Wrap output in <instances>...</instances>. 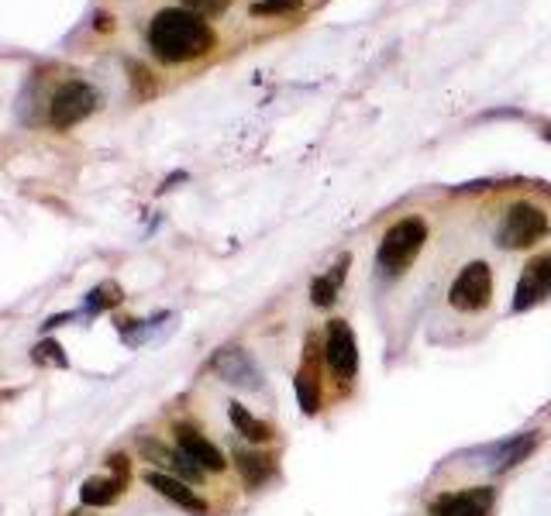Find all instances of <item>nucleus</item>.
Here are the masks:
<instances>
[{
  "instance_id": "f257e3e1",
  "label": "nucleus",
  "mask_w": 551,
  "mask_h": 516,
  "mask_svg": "<svg viewBox=\"0 0 551 516\" xmlns=\"http://www.w3.org/2000/svg\"><path fill=\"white\" fill-rule=\"evenodd\" d=\"M149 45L162 62L183 66L214 49V31L200 14L186 7H166L149 21Z\"/></svg>"
},
{
  "instance_id": "f03ea898",
  "label": "nucleus",
  "mask_w": 551,
  "mask_h": 516,
  "mask_svg": "<svg viewBox=\"0 0 551 516\" xmlns=\"http://www.w3.org/2000/svg\"><path fill=\"white\" fill-rule=\"evenodd\" d=\"M424 241H428V224L424 217H400L393 228H386L383 241H379L376 262L383 272L390 276H400L414 265V258L421 255Z\"/></svg>"
},
{
  "instance_id": "7ed1b4c3",
  "label": "nucleus",
  "mask_w": 551,
  "mask_h": 516,
  "mask_svg": "<svg viewBox=\"0 0 551 516\" xmlns=\"http://www.w3.org/2000/svg\"><path fill=\"white\" fill-rule=\"evenodd\" d=\"M551 231L548 214L531 200H521L503 214L500 228H496V245L507 248V252H521V248H531L538 241H545Z\"/></svg>"
},
{
  "instance_id": "20e7f679",
  "label": "nucleus",
  "mask_w": 551,
  "mask_h": 516,
  "mask_svg": "<svg viewBox=\"0 0 551 516\" xmlns=\"http://www.w3.org/2000/svg\"><path fill=\"white\" fill-rule=\"evenodd\" d=\"M493 300V272L486 262H469L448 289V303L459 314H479Z\"/></svg>"
},
{
  "instance_id": "39448f33",
  "label": "nucleus",
  "mask_w": 551,
  "mask_h": 516,
  "mask_svg": "<svg viewBox=\"0 0 551 516\" xmlns=\"http://www.w3.org/2000/svg\"><path fill=\"white\" fill-rule=\"evenodd\" d=\"M93 107H97V93H93V86L80 83V80H69V83H62L56 90V97H52L49 121H52V128L66 131V128H73V124H80L83 117H90Z\"/></svg>"
},
{
  "instance_id": "423d86ee",
  "label": "nucleus",
  "mask_w": 551,
  "mask_h": 516,
  "mask_svg": "<svg viewBox=\"0 0 551 516\" xmlns=\"http://www.w3.org/2000/svg\"><path fill=\"white\" fill-rule=\"evenodd\" d=\"M324 358H328V369L335 372L341 382L355 379V372H359V344H355V334L345 320H331L328 324Z\"/></svg>"
},
{
  "instance_id": "0eeeda50",
  "label": "nucleus",
  "mask_w": 551,
  "mask_h": 516,
  "mask_svg": "<svg viewBox=\"0 0 551 516\" xmlns=\"http://www.w3.org/2000/svg\"><path fill=\"white\" fill-rule=\"evenodd\" d=\"M211 369L221 375L228 386H238V389H259L262 386V369L252 362L245 348H221L214 355Z\"/></svg>"
},
{
  "instance_id": "6e6552de",
  "label": "nucleus",
  "mask_w": 551,
  "mask_h": 516,
  "mask_svg": "<svg viewBox=\"0 0 551 516\" xmlns=\"http://www.w3.org/2000/svg\"><path fill=\"white\" fill-rule=\"evenodd\" d=\"M545 296H551V252L534 255L531 262H527L521 283H517L514 310H517V314H524V310L538 307Z\"/></svg>"
},
{
  "instance_id": "1a4fd4ad",
  "label": "nucleus",
  "mask_w": 551,
  "mask_h": 516,
  "mask_svg": "<svg viewBox=\"0 0 551 516\" xmlns=\"http://www.w3.org/2000/svg\"><path fill=\"white\" fill-rule=\"evenodd\" d=\"M493 510V489H462V492H445L431 503V516H490Z\"/></svg>"
},
{
  "instance_id": "9d476101",
  "label": "nucleus",
  "mask_w": 551,
  "mask_h": 516,
  "mask_svg": "<svg viewBox=\"0 0 551 516\" xmlns=\"http://www.w3.org/2000/svg\"><path fill=\"white\" fill-rule=\"evenodd\" d=\"M176 448H180L197 468H204V472H224V465H228L224 455H221V448L207 441V437L190 424L176 427Z\"/></svg>"
},
{
  "instance_id": "9b49d317",
  "label": "nucleus",
  "mask_w": 551,
  "mask_h": 516,
  "mask_svg": "<svg viewBox=\"0 0 551 516\" xmlns=\"http://www.w3.org/2000/svg\"><path fill=\"white\" fill-rule=\"evenodd\" d=\"M145 482H149V486L159 492L162 499H169V503L180 506V510H186V513H207V503L190 489V482L176 479V475H169V472H145Z\"/></svg>"
},
{
  "instance_id": "f8f14e48",
  "label": "nucleus",
  "mask_w": 551,
  "mask_h": 516,
  "mask_svg": "<svg viewBox=\"0 0 551 516\" xmlns=\"http://www.w3.org/2000/svg\"><path fill=\"white\" fill-rule=\"evenodd\" d=\"M538 448V434H517V437H510V441H503V444H493L490 448V461H493V472H507V468H514V465H521V461L531 455V451Z\"/></svg>"
},
{
  "instance_id": "ddd939ff",
  "label": "nucleus",
  "mask_w": 551,
  "mask_h": 516,
  "mask_svg": "<svg viewBox=\"0 0 551 516\" xmlns=\"http://www.w3.org/2000/svg\"><path fill=\"white\" fill-rule=\"evenodd\" d=\"M348 265H352V255H341V262L328 272V276H317L314 283H310V300H314V307H331V303H335L338 286L345 283Z\"/></svg>"
},
{
  "instance_id": "4468645a",
  "label": "nucleus",
  "mask_w": 551,
  "mask_h": 516,
  "mask_svg": "<svg viewBox=\"0 0 551 516\" xmlns=\"http://www.w3.org/2000/svg\"><path fill=\"white\" fill-rule=\"evenodd\" d=\"M121 489H124V479H104V475H97V479H87L80 486V499H83V506H111L114 499L121 496Z\"/></svg>"
},
{
  "instance_id": "2eb2a0df",
  "label": "nucleus",
  "mask_w": 551,
  "mask_h": 516,
  "mask_svg": "<svg viewBox=\"0 0 551 516\" xmlns=\"http://www.w3.org/2000/svg\"><path fill=\"white\" fill-rule=\"evenodd\" d=\"M228 413H231V424H235V430L242 437H248V441H255V444H266L269 437H273V427L266 424V420H259L255 413H248L242 403H231L228 406Z\"/></svg>"
},
{
  "instance_id": "dca6fc26",
  "label": "nucleus",
  "mask_w": 551,
  "mask_h": 516,
  "mask_svg": "<svg viewBox=\"0 0 551 516\" xmlns=\"http://www.w3.org/2000/svg\"><path fill=\"white\" fill-rule=\"evenodd\" d=\"M235 465H238V472H242V479H245L248 489H259L262 482L273 475V458H269V455H255V451H238Z\"/></svg>"
},
{
  "instance_id": "f3484780",
  "label": "nucleus",
  "mask_w": 551,
  "mask_h": 516,
  "mask_svg": "<svg viewBox=\"0 0 551 516\" xmlns=\"http://www.w3.org/2000/svg\"><path fill=\"white\" fill-rule=\"evenodd\" d=\"M297 403L307 417L321 410V389H317V379H314V365H304V369L297 372Z\"/></svg>"
},
{
  "instance_id": "a211bd4d",
  "label": "nucleus",
  "mask_w": 551,
  "mask_h": 516,
  "mask_svg": "<svg viewBox=\"0 0 551 516\" xmlns=\"http://www.w3.org/2000/svg\"><path fill=\"white\" fill-rule=\"evenodd\" d=\"M300 0H259V4L252 7V14H259V18H266V14H290L297 11Z\"/></svg>"
},
{
  "instance_id": "6ab92c4d",
  "label": "nucleus",
  "mask_w": 551,
  "mask_h": 516,
  "mask_svg": "<svg viewBox=\"0 0 551 516\" xmlns=\"http://www.w3.org/2000/svg\"><path fill=\"white\" fill-rule=\"evenodd\" d=\"M183 4H186V11L200 14V18H214V14H221L231 0H183Z\"/></svg>"
}]
</instances>
